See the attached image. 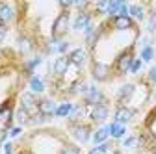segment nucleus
Segmentation results:
<instances>
[{
	"label": "nucleus",
	"mask_w": 156,
	"mask_h": 154,
	"mask_svg": "<svg viewBox=\"0 0 156 154\" xmlns=\"http://www.w3.org/2000/svg\"><path fill=\"white\" fill-rule=\"evenodd\" d=\"M24 154H28V152H24Z\"/></svg>",
	"instance_id": "nucleus-33"
},
{
	"label": "nucleus",
	"mask_w": 156,
	"mask_h": 154,
	"mask_svg": "<svg viewBox=\"0 0 156 154\" xmlns=\"http://www.w3.org/2000/svg\"><path fill=\"white\" fill-rule=\"evenodd\" d=\"M4 149H6V154H11V145H9V143H6Z\"/></svg>",
	"instance_id": "nucleus-29"
},
{
	"label": "nucleus",
	"mask_w": 156,
	"mask_h": 154,
	"mask_svg": "<svg viewBox=\"0 0 156 154\" xmlns=\"http://www.w3.org/2000/svg\"><path fill=\"white\" fill-rule=\"evenodd\" d=\"M62 154H80V152H78V149H74V147H67V149L62 150Z\"/></svg>",
	"instance_id": "nucleus-23"
},
{
	"label": "nucleus",
	"mask_w": 156,
	"mask_h": 154,
	"mask_svg": "<svg viewBox=\"0 0 156 154\" xmlns=\"http://www.w3.org/2000/svg\"><path fill=\"white\" fill-rule=\"evenodd\" d=\"M141 56H143V60H147V61H149V60H151V58H152V50H151V48H145Z\"/></svg>",
	"instance_id": "nucleus-24"
},
{
	"label": "nucleus",
	"mask_w": 156,
	"mask_h": 154,
	"mask_svg": "<svg viewBox=\"0 0 156 154\" xmlns=\"http://www.w3.org/2000/svg\"><path fill=\"white\" fill-rule=\"evenodd\" d=\"M13 17V9L8 4H0V23H8Z\"/></svg>",
	"instance_id": "nucleus-10"
},
{
	"label": "nucleus",
	"mask_w": 156,
	"mask_h": 154,
	"mask_svg": "<svg viewBox=\"0 0 156 154\" xmlns=\"http://www.w3.org/2000/svg\"><path fill=\"white\" fill-rule=\"evenodd\" d=\"M108 8V2H99V9H106Z\"/></svg>",
	"instance_id": "nucleus-28"
},
{
	"label": "nucleus",
	"mask_w": 156,
	"mask_h": 154,
	"mask_svg": "<svg viewBox=\"0 0 156 154\" xmlns=\"http://www.w3.org/2000/svg\"><path fill=\"white\" fill-rule=\"evenodd\" d=\"M110 132H112V136H113V138H121L123 134H125V128H123L119 123H115V124L110 126Z\"/></svg>",
	"instance_id": "nucleus-14"
},
{
	"label": "nucleus",
	"mask_w": 156,
	"mask_h": 154,
	"mask_svg": "<svg viewBox=\"0 0 156 154\" xmlns=\"http://www.w3.org/2000/svg\"><path fill=\"white\" fill-rule=\"evenodd\" d=\"M106 117H108V108L106 106L99 104V106L93 108V111H91V119L93 121H104Z\"/></svg>",
	"instance_id": "nucleus-4"
},
{
	"label": "nucleus",
	"mask_w": 156,
	"mask_h": 154,
	"mask_svg": "<svg viewBox=\"0 0 156 154\" xmlns=\"http://www.w3.org/2000/svg\"><path fill=\"white\" fill-rule=\"evenodd\" d=\"M140 65H141V61H134V63L130 65V71H134V72H136V71L140 69Z\"/></svg>",
	"instance_id": "nucleus-26"
},
{
	"label": "nucleus",
	"mask_w": 156,
	"mask_h": 154,
	"mask_svg": "<svg viewBox=\"0 0 156 154\" xmlns=\"http://www.w3.org/2000/svg\"><path fill=\"white\" fill-rule=\"evenodd\" d=\"M108 132H110V128H101L99 132L95 134V138H93V139H95L97 143H102V141L108 138Z\"/></svg>",
	"instance_id": "nucleus-15"
},
{
	"label": "nucleus",
	"mask_w": 156,
	"mask_h": 154,
	"mask_svg": "<svg viewBox=\"0 0 156 154\" xmlns=\"http://www.w3.org/2000/svg\"><path fill=\"white\" fill-rule=\"evenodd\" d=\"M67 30H69V15H67V13H62V15L54 21V26H52V35H54V39L62 37Z\"/></svg>",
	"instance_id": "nucleus-1"
},
{
	"label": "nucleus",
	"mask_w": 156,
	"mask_h": 154,
	"mask_svg": "<svg viewBox=\"0 0 156 154\" xmlns=\"http://www.w3.org/2000/svg\"><path fill=\"white\" fill-rule=\"evenodd\" d=\"M71 104H63V106H60V108H58L56 110V115H60V117H63V115H67L69 111H71Z\"/></svg>",
	"instance_id": "nucleus-18"
},
{
	"label": "nucleus",
	"mask_w": 156,
	"mask_h": 154,
	"mask_svg": "<svg viewBox=\"0 0 156 154\" xmlns=\"http://www.w3.org/2000/svg\"><path fill=\"white\" fill-rule=\"evenodd\" d=\"M132 110H128V108H119L115 111V123H119V124H123V123H128L130 119H132Z\"/></svg>",
	"instance_id": "nucleus-2"
},
{
	"label": "nucleus",
	"mask_w": 156,
	"mask_h": 154,
	"mask_svg": "<svg viewBox=\"0 0 156 154\" xmlns=\"http://www.w3.org/2000/svg\"><path fill=\"white\" fill-rule=\"evenodd\" d=\"M152 154H156V149H154V150H152Z\"/></svg>",
	"instance_id": "nucleus-32"
},
{
	"label": "nucleus",
	"mask_w": 156,
	"mask_h": 154,
	"mask_svg": "<svg viewBox=\"0 0 156 154\" xmlns=\"http://www.w3.org/2000/svg\"><path fill=\"white\" fill-rule=\"evenodd\" d=\"M69 60H71L73 63H76V65H82L84 60H86V52H84V48H76V50L71 54Z\"/></svg>",
	"instance_id": "nucleus-12"
},
{
	"label": "nucleus",
	"mask_w": 156,
	"mask_h": 154,
	"mask_svg": "<svg viewBox=\"0 0 156 154\" xmlns=\"http://www.w3.org/2000/svg\"><path fill=\"white\" fill-rule=\"evenodd\" d=\"M6 32H8V30H6V26H4V24H0V43L4 41V37H6Z\"/></svg>",
	"instance_id": "nucleus-25"
},
{
	"label": "nucleus",
	"mask_w": 156,
	"mask_h": 154,
	"mask_svg": "<svg viewBox=\"0 0 156 154\" xmlns=\"http://www.w3.org/2000/svg\"><path fill=\"white\" fill-rule=\"evenodd\" d=\"M39 111L43 115H50V113H56V106L52 100H41L39 102Z\"/></svg>",
	"instance_id": "nucleus-9"
},
{
	"label": "nucleus",
	"mask_w": 156,
	"mask_h": 154,
	"mask_svg": "<svg viewBox=\"0 0 156 154\" xmlns=\"http://www.w3.org/2000/svg\"><path fill=\"white\" fill-rule=\"evenodd\" d=\"M119 71L121 72H126L128 69H130V65H132V56H130V52H125V54H121V58H119Z\"/></svg>",
	"instance_id": "nucleus-7"
},
{
	"label": "nucleus",
	"mask_w": 156,
	"mask_h": 154,
	"mask_svg": "<svg viewBox=\"0 0 156 154\" xmlns=\"http://www.w3.org/2000/svg\"><path fill=\"white\" fill-rule=\"evenodd\" d=\"M93 76L97 80H106V76H108V67L104 63H95L93 67Z\"/></svg>",
	"instance_id": "nucleus-5"
},
{
	"label": "nucleus",
	"mask_w": 156,
	"mask_h": 154,
	"mask_svg": "<svg viewBox=\"0 0 156 154\" xmlns=\"http://www.w3.org/2000/svg\"><path fill=\"white\" fill-rule=\"evenodd\" d=\"M130 13H132L134 17H138V19H143V9H141L140 6H132V8H130Z\"/></svg>",
	"instance_id": "nucleus-20"
},
{
	"label": "nucleus",
	"mask_w": 156,
	"mask_h": 154,
	"mask_svg": "<svg viewBox=\"0 0 156 154\" xmlns=\"http://www.w3.org/2000/svg\"><path fill=\"white\" fill-rule=\"evenodd\" d=\"M86 100H87L89 104H97V106H99V102L102 100V95H101V91H97L95 87H91L89 93L86 95Z\"/></svg>",
	"instance_id": "nucleus-8"
},
{
	"label": "nucleus",
	"mask_w": 156,
	"mask_h": 154,
	"mask_svg": "<svg viewBox=\"0 0 156 154\" xmlns=\"http://www.w3.org/2000/svg\"><path fill=\"white\" fill-rule=\"evenodd\" d=\"M113 24H115L117 30H128L132 26V19L128 15H117L115 21H113Z\"/></svg>",
	"instance_id": "nucleus-3"
},
{
	"label": "nucleus",
	"mask_w": 156,
	"mask_h": 154,
	"mask_svg": "<svg viewBox=\"0 0 156 154\" xmlns=\"http://www.w3.org/2000/svg\"><path fill=\"white\" fill-rule=\"evenodd\" d=\"M151 78L156 82V69H152V71H151Z\"/></svg>",
	"instance_id": "nucleus-30"
},
{
	"label": "nucleus",
	"mask_w": 156,
	"mask_h": 154,
	"mask_svg": "<svg viewBox=\"0 0 156 154\" xmlns=\"http://www.w3.org/2000/svg\"><path fill=\"white\" fill-rule=\"evenodd\" d=\"M67 67H69V60H67V58H58L56 63H54L56 74H63V72L67 71Z\"/></svg>",
	"instance_id": "nucleus-11"
},
{
	"label": "nucleus",
	"mask_w": 156,
	"mask_h": 154,
	"mask_svg": "<svg viewBox=\"0 0 156 154\" xmlns=\"http://www.w3.org/2000/svg\"><path fill=\"white\" fill-rule=\"evenodd\" d=\"M30 86H32V89H34V91H37V93H41V91H43V87H45V86H43V82H41V80H37V78H32V84H30Z\"/></svg>",
	"instance_id": "nucleus-17"
},
{
	"label": "nucleus",
	"mask_w": 156,
	"mask_h": 154,
	"mask_svg": "<svg viewBox=\"0 0 156 154\" xmlns=\"http://www.w3.org/2000/svg\"><path fill=\"white\" fill-rule=\"evenodd\" d=\"M106 150H108V147H106V145H99V147H95L89 154H106Z\"/></svg>",
	"instance_id": "nucleus-22"
},
{
	"label": "nucleus",
	"mask_w": 156,
	"mask_h": 154,
	"mask_svg": "<svg viewBox=\"0 0 156 154\" xmlns=\"http://www.w3.org/2000/svg\"><path fill=\"white\" fill-rule=\"evenodd\" d=\"M125 145H126V147H132V145H136V139H134V138H132V139H126Z\"/></svg>",
	"instance_id": "nucleus-27"
},
{
	"label": "nucleus",
	"mask_w": 156,
	"mask_h": 154,
	"mask_svg": "<svg viewBox=\"0 0 156 154\" xmlns=\"http://www.w3.org/2000/svg\"><path fill=\"white\" fill-rule=\"evenodd\" d=\"M73 134H74L76 139H80V141H84V143L89 139V128H87V126H74V128H73Z\"/></svg>",
	"instance_id": "nucleus-6"
},
{
	"label": "nucleus",
	"mask_w": 156,
	"mask_h": 154,
	"mask_svg": "<svg viewBox=\"0 0 156 154\" xmlns=\"http://www.w3.org/2000/svg\"><path fill=\"white\" fill-rule=\"evenodd\" d=\"M19 45H21V50H24V52H28V50L32 48L30 39H19Z\"/></svg>",
	"instance_id": "nucleus-21"
},
{
	"label": "nucleus",
	"mask_w": 156,
	"mask_h": 154,
	"mask_svg": "<svg viewBox=\"0 0 156 154\" xmlns=\"http://www.w3.org/2000/svg\"><path fill=\"white\" fill-rule=\"evenodd\" d=\"M4 136H6V134H4V132H0V141H2V139H4Z\"/></svg>",
	"instance_id": "nucleus-31"
},
{
	"label": "nucleus",
	"mask_w": 156,
	"mask_h": 154,
	"mask_svg": "<svg viewBox=\"0 0 156 154\" xmlns=\"http://www.w3.org/2000/svg\"><path fill=\"white\" fill-rule=\"evenodd\" d=\"M132 91H134V86H132V84L125 86V87L121 89V93H119V99H126V97H130V95H132Z\"/></svg>",
	"instance_id": "nucleus-16"
},
{
	"label": "nucleus",
	"mask_w": 156,
	"mask_h": 154,
	"mask_svg": "<svg viewBox=\"0 0 156 154\" xmlns=\"http://www.w3.org/2000/svg\"><path fill=\"white\" fill-rule=\"evenodd\" d=\"M17 119L21 121V123H24V121H28V119H30V113H28V111L23 108V110H19V113H17Z\"/></svg>",
	"instance_id": "nucleus-19"
},
{
	"label": "nucleus",
	"mask_w": 156,
	"mask_h": 154,
	"mask_svg": "<svg viewBox=\"0 0 156 154\" xmlns=\"http://www.w3.org/2000/svg\"><path fill=\"white\" fill-rule=\"evenodd\" d=\"M74 28L76 30H82V28H89V15H86V13H82V15H78V19H76V23H74Z\"/></svg>",
	"instance_id": "nucleus-13"
}]
</instances>
